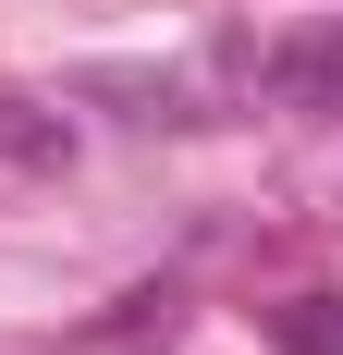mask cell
<instances>
[{"label":"cell","mask_w":343,"mask_h":355,"mask_svg":"<svg viewBox=\"0 0 343 355\" xmlns=\"http://www.w3.org/2000/svg\"><path fill=\"white\" fill-rule=\"evenodd\" d=\"M258 73H270L282 110H343V12H331V25H294Z\"/></svg>","instance_id":"obj_1"},{"label":"cell","mask_w":343,"mask_h":355,"mask_svg":"<svg viewBox=\"0 0 343 355\" xmlns=\"http://www.w3.org/2000/svg\"><path fill=\"white\" fill-rule=\"evenodd\" d=\"M0 159H12V172H62V159H74V123L49 98H0Z\"/></svg>","instance_id":"obj_2"},{"label":"cell","mask_w":343,"mask_h":355,"mask_svg":"<svg viewBox=\"0 0 343 355\" xmlns=\"http://www.w3.org/2000/svg\"><path fill=\"white\" fill-rule=\"evenodd\" d=\"M282 355H343V294H294L282 306Z\"/></svg>","instance_id":"obj_3"}]
</instances>
